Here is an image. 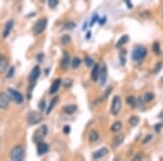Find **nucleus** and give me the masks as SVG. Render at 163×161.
I'll list each match as a JSON object with an SVG mask.
<instances>
[{
  "mask_svg": "<svg viewBox=\"0 0 163 161\" xmlns=\"http://www.w3.org/2000/svg\"><path fill=\"white\" fill-rule=\"evenodd\" d=\"M11 160L13 161H23L25 159V150L22 146H15L10 154Z\"/></svg>",
  "mask_w": 163,
  "mask_h": 161,
  "instance_id": "1",
  "label": "nucleus"
},
{
  "mask_svg": "<svg viewBox=\"0 0 163 161\" xmlns=\"http://www.w3.org/2000/svg\"><path fill=\"white\" fill-rule=\"evenodd\" d=\"M147 56V49L144 46H137L134 48V50L132 52V58L135 61H140Z\"/></svg>",
  "mask_w": 163,
  "mask_h": 161,
  "instance_id": "2",
  "label": "nucleus"
},
{
  "mask_svg": "<svg viewBox=\"0 0 163 161\" xmlns=\"http://www.w3.org/2000/svg\"><path fill=\"white\" fill-rule=\"evenodd\" d=\"M47 19H39L38 21L36 22V24L33 27V34L35 36L40 35L41 33H44V31L47 27Z\"/></svg>",
  "mask_w": 163,
  "mask_h": 161,
  "instance_id": "3",
  "label": "nucleus"
},
{
  "mask_svg": "<svg viewBox=\"0 0 163 161\" xmlns=\"http://www.w3.org/2000/svg\"><path fill=\"white\" fill-rule=\"evenodd\" d=\"M47 133H48V127H47V125H41L35 133H34L33 140H34L35 143L41 142V140L45 138V136L47 135Z\"/></svg>",
  "mask_w": 163,
  "mask_h": 161,
  "instance_id": "4",
  "label": "nucleus"
},
{
  "mask_svg": "<svg viewBox=\"0 0 163 161\" xmlns=\"http://www.w3.org/2000/svg\"><path fill=\"white\" fill-rule=\"evenodd\" d=\"M122 109V100L119 96H115L111 104V113L113 115H117Z\"/></svg>",
  "mask_w": 163,
  "mask_h": 161,
  "instance_id": "5",
  "label": "nucleus"
},
{
  "mask_svg": "<svg viewBox=\"0 0 163 161\" xmlns=\"http://www.w3.org/2000/svg\"><path fill=\"white\" fill-rule=\"evenodd\" d=\"M41 120H43L41 114L39 112H35V111L31 112L29 117H27V123H29V125H36V124L40 123Z\"/></svg>",
  "mask_w": 163,
  "mask_h": 161,
  "instance_id": "6",
  "label": "nucleus"
},
{
  "mask_svg": "<svg viewBox=\"0 0 163 161\" xmlns=\"http://www.w3.org/2000/svg\"><path fill=\"white\" fill-rule=\"evenodd\" d=\"M8 95H9V97H10L11 99H13L16 104H22V102L24 101V98L22 96V94L19 93L18 90L9 88V89H8Z\"/></svg>",
  "mask_w": 163,
  "mask_h": 161,
  "instance_id": "7",
  "label": "nucleus"
},
{
  "mask_svg": "<svg viewBox=\"0 0 163 161\" xmlns=\"http://www.w3.org/2000/svg\"><path fill=\"white\" fill-rule=\"evenodd\" d=\"M39 75H40V69H39L38 65H36L35 68L33 69L32 72H31V74H29V83H31V89L33 88V86L35 85L36 81H37V79L39 77Z\"/></svg>",
  "mask_w": 163,
  "mask_h": 161,
  "instance_id": "8",
  "label": "nucleus"
},
{
  "mask_svg": "<svg viewBox=\"0 0 163 161\" xmlns=\"http://www.w3.org/2000/svg\"><path fill=\"white\" fill-rule=\"evenodd\" d=\"M10 97L9 95L6 93H0V109L2 110H6L9 107V104H10Z\"/></svg>",
  "mask_w": 163,
  "mask_h": 161,
  "instance_id": "9",
  "label": "nucleus"
},
{
  "mask_svg": "<svg viewBox=\"0 0 163 161\" xmlns=\"http://www.w3.org/2000/svg\"><path fill=\"white\" fill-rule=\"evenodd\" d=\"M48 150H49V146H48L45 142L41 140V142L37 143V154H38L39 156H43V155L47 154Z\"/></svg>",
  "mask_w": 163,
  "mask_h": 161,
  "instance_id": "10",
  "label": "nucleus"
},
{
  "mask_svg": "<svg viewBox=\"0 0 163 161\" xmlns=\"http://www.w3.org/2000/svg\"><path fill=\"white\" fill-rule=\"evenodd\" d=\"M8 65H9L8 59L4 56L0 54V73H4V72L7 71Z\"/></svg>",
  "mask_w": 163,
  "mask_h": 161,
  "instance_id": "11",
  "label": "nucleus"
},
{
  "mask_svg": "<svg viewBox=\"0 0 163 161\" xmlns=\"http://www.w3.org/2000/svg\"><path fill=\"white\" fill-rule=\"evenodd\" d=\"M61 83H62V81H61L60 79H57L54 82L51 84V86H50V89H49V94H56L59 90V88H60L61 86Z\"/></svg>",
  "mask_w": 163,
  "mask_h": 161,
  "instance_id": "12",
  "label": "nucleus"
},
{
  "mask_svg": "<svg viewBox=\"0 0 163 161\" xmlns=\"http://www.w3.org/2000/svg\"><path fill=\"white\" fill-rule=\"evenodd\" d=\"M100 76V65L99 64H96L94 65V69L92 71V79L94 82H97L98 79Z\"/></svg>",
  "mask_w": 163,
  "mask_h": 161,
  "instance_id": "13",
  "label": "nucleus"
},
{
  "mask_svg": "<svg viewBox=\"0 0 163 161\" xmlns=\"http://www.w3.org/2000/svg\"><path fill=\"white\" fill-rule=\"evenodd\" d=\"M107 154H108V149H107V148H101V149H99L98 151H96V152L92 154V159H94V160L100 159V158L104 157Z\"/></svg>",
  "mask_w": 163,
  "mask_h": 161,
  "instance_id": "14",
  "label": "nucleus"
},
{
  "mask_svg": "<svg viewBox=\"0 0 163 161\" xmlns=\"http://www.w3.org/2000/svg\"><path fill=\"white\" fill-rule=\"evenodd\" d=\"M12 29H13V21H12V20H10V21H9L7 24H6V27H4L2 37H4V38H7L8 36H9V34L11 33V31H12Z\"/></svg>",
  "mask_w": 163,
  "mask_h": 161,
  "instance_id": "15",
  "label": "nucleus"
},
{
  "mask_svg": "<svg viewBox=\"0 0 163 161\" xmlns=\"http://www.w3.org/2000/svg\"><path fill=\"white\" fill-rule=\"evenodd\" d=\"M99 140V133L97 131H90L88 135V140L89 143H96Z\"/></svg>",
  "mask_w": 163,
  "mask_h": 161,
  "instance_id": "16",
  "label": "nucleus"
},
{
  "mask_svg": "<svg viewBox=\"0 0 163 161\" xmlns=\"http://www.w3.org/2000/svg\"><path fill=\"white\" fill-rule=\"evenodd\" d=\"M76 109H77V107L75 104H70V106H65L63 108V111L66 114H73L75 111H76Z\"/></svg>",
  "mask_w": 163,
  "mask_h": 161,
  "instance_id": "17",
  "label": "nucleus"
},
{
  "mask_svg": "<svg viewBox=\"0 0 163 161\" xmlns=\"http://www.w3.org/2000/svg\"><path fill=\"white\" fill-rule=\"evenodd\" d=\"M70 65V56L67 54H64V57L63 59H62V61H61V67H62V69H67V67Z\"/></svg>",
  "mask_w": 163,
  "mask_h": 161,
  "instance_id": "18",
  "label": "nucleus"
},
{
  "mask_svg": "<svg viewBox=\"0 0 163 161\" xmlns=\"http://www.w3.org/2000/svg\"><path fill=\"white\" fill-rule=\"evenodd\" d=\"M123 140H124V136L123 135H119L117 136L113 140V143H112V146L114 147V148H117V147H119L121 145V144L123 143Z\"/></svg>",
  "mask_w": 163,
  "mask_h": 161,
  "instance_id": "19",
  "label": "nucleus"
},
{
  "mask_svg": "<svg viewBox=\"0 0 163 161\" xmlns=\"http://www.w3.org/2000/svg\"><path fill=\"white\" fill-rule=\"evenodd\" d=\"M128 42V36L127 35H124V36H122L120 38V40L117 43V48H121L122 46H124L125 44Z\"/></svg>",
  "mask_w": 163,
  "mask_h": 161,
  "instance_id": "20",
  "label": "nucleus"
},
{
  "mask_svg": "<svg viewBox=\"0 0 163 161\" xmlns=\"http://www.w3.org/2000/svg\"><path fill=\"white\" fill-rule=\"evenodd\" d=\"M121 129H122V122L120 121H117L115 122V123H113L112 124V126H111V131L114 133H117V132H120Z\"/></svg>",
  "mask_w": 163,
  "mask_h": 161,
  "instance_id": "21",
  "label": "nucleus"
},
{
  "mask_svg": "<svg viewBox=\"0 0 163 161\" xmlns=\"http://www.w3.org/2000/svg\"><path fill=\"white\" fill-rule=\"evenodd\" d=\"M128 123H129V125H132V126L138 125L139 118L137 117V115H132L131 118H129V120H128Z\"/></svg>",
  "mask_w": 163,
  "mask_h": 161,
  "instance_id": "22",
  "label": "nucleus"
},
{
  "mask_svg": "<svg viewBox=\"0 0 163 161\" xmlns=\"http://www.w3.org/2000/svg\"><path fill=\"white\" fill-rule=\"evenodd\" d=\"M126 102H127V104L131 108H135L136 107V102H137V100L135 99V97L128 96L127 98H126Z\"/></svg>",
  "mask_w": 163,
  "mask_h": 161,
  "instance_id": "23",
  "label": "nucleus"
},
{
  "mask_svg": "<svg viewBox=\"0 0 163 161\" xmlns=\"http://www.w3.org/2000/svg\"><path fill=\"white\" fill-rule=\"evenodd\" d=\"M58 97H54L52 100H51V102H50V104H49V107H48V109H47V114H49L50 112H51V110H52L53 108H54V106L57 104V102H58Z\"/></svg>",
  "mask_w": 163,
  "mask_h": 161,
  "instance_id": "24",
  "label": "nucleus"
},
{
  "mask_svg": "<svg viewBox=\"0 0 163 161\" xmlns=\"http://www.w3.org/2000/svg\"><path fill=\"white\" fill-rule=\"evenodd\" d=\"M154 99V95L152 93H147L145 94V96H144V100L145 102H150V101H152Z\"/></svg>",
  "mask_w": 163,
  "mask_h": 161,
  "instance_id": "25",
  "label": "nucleus"
},
{
  "mask_svg": "<svg viewBox=\"0 0 163 161\" xmlns=\"http://www.w3.org/2000/svg\"><path fill=\"white\" fill-rule=\"evenodd\" d=\"M152 49H153V52H154V54H156L157 56H160V54H161V49H160V44L158 43V42H156V43L153 44Z\"/></svg>",
  "mask_w": 163,
  "mask_h": 161,
  "instance_id": "26",
  "label": "nucleus"
},
{
  "mask_svg": "<svg viewBox=\"0 0 163 161\" xmlns=\"http://www.w3.org/2000/svg\"><path fill=\"white\" fill-rule=\"evenodd\" d=\"M100 75H101V84H104L107 79V69L102 68V70H100Z\"/></svg>",
  "mask_w": 163,
  "mask_h": 161,
  "instance_id": "27",
  "label": "nucleus"
},
{
  "mask_svg": "<svg viewBox=\"0 0 163 161\" xmlns=\"http://www.w3.org/2000/svg\"><path fill=\"white\" fill-rule=\"evenodd\" d=\"M75 27H76V24L72 21L65 23V25H64V29H65V31H69V29H74Z\"/></svg>",
  "mask_w": 163,
  "mask_h": 161,
  "instance_id": "28",
  "label": "nucleus"
},
{
  "mask_svg": "<svg viewBox=\"0 0 163 161\" xmlns=\"http://www.w3.org/2000/svg\"><path fill=\"white\" fill-rule=\"evenodd\" d=\"M72 68L73 69H77L79 65H81V59H78V58H74L73 60H72Z\"/></svg>",
  "mask_w": 163,
  "mask_h": 161,
  "instance_id": "29",
  "label": "nucleus"
},
{
  "mask_svg": "<svg viewBox=\"0 0 163 161\" xmlns=\"http://www.w3.org/2000/svg\"><path fill=\"white\" fill-rule=\"evenodd\" d=\"M71 42V37L69 35H64L62 38H61V43L63 44V45H66V44H69Z\"/></svg>",
  "mask_w": 163,
  "mask_h": 161,
  "instance_id": "30",
  "label": "nucleus"
},
{
  "mask_svg": "<svg viewBox=\"0 0 163 161\" xmlns=\"http://www.w3.org/2000/svg\"><path fill=\"white\" fill-rule=\"evenodd\" d=\"M48 4H49V7L51 9H54L59 4V0H48Z\"/></svg>",
  "mask_w": 163,
  "mask_h": 161,
  "instance_id": "31",
  "label": "nucleus"
},
{
  "mask_svg": "<svg viewBox=\"0 0 163 161\" xmlns=\"http://www.w3.org/2000/svg\"><path fill=\"white\" fill-rule=\"evenodd\" d=\"M85 64L87 65V67H92V65L95 64V62H94V60H92L90 57H86L85 58Z\"/></svg>",
  "mask_w": 163,
  "mask_h": 161,
  "instance_id": "32",
  "label": "nucleus"
},
{
  "mask_svg": "<svg viewBox=\"0 0 163 161\" xmlns=\"http://www.w3.org/2000/svg\"><path fill=\"white\" fill-rule=\"evenodd\" d=\"M38 108H39V110H40V111L46 110V101L44 100V99H43V100H40V101H39Z\"/></svg>",
  "mask_w": 163,
  "mask_h": 161,
  "instance_id": "33",
  "label": "nucleus"
},
{
  "mask_svg": "<svg viewBox=\"0 0 163 161\" xmlns=\"http://www.w3.org/2000/svg\"><path fill=\"white\" fill-rule=\"evenodd\" d=\"M162 62H159V63H157V65L154 67V69H153V73H158V72L161 70V68H162Z\"/></svg>",
  "mask_w": 163,
  "mask_h": 161,
  "instance_id": "34",
  "label": "nucleus"
},
{
  "mask_svg": "<svg viewBox=\"0 0 163 161\" xmlns=\"http://www.w3.org/2000/svg\"><path fill=\"white\" fill-rule=\"evenodd\" d=\"M14 67H11L10 70H9V72L7 73V77L8 79H10V77H12L13 76V74H14Z\"/></svg>",
  "mask_w": 163,
  "mask_h": 161,
  "instance_id": "35",
  "label": "nucleus"
},
{
  "mask_svg": "<svg viewBox=\"0 0 163 161\" xmlns=\"http://www.w3.org/2000/svg\"><path fill=\"white\" fill-rule=\"evenodd\" d=\"M70 132H71V127H70V125H65L63 127V133L64 134H70Z\"/></svg>",
  "mask_w": 163,
  "mask_h": 161,
  "instance_id": "36",
  "label": "nucleus"
},
{
  "mask_svg": "<svg viewBox=\"0 0 163 161\" xmlns=\"http://www.w3.org/2000/svg\"><path fill=\"white\" fill-rule=\"evenodd\" d=\"M151 138H152V135L146 136V138H145L144 140H142V144H147L148 142H150V140H151Z\"/></svg>",
  "mask_w": 163,
  "mask_h": 161,
  "instance_id": "37",
  "label": "nucleus"
},
{
  "mask_svg": "<svg viewBox=\"0 0 163 161\" xmlns=\"http://www.w3.org/2000/svg\"><path fill=\"white\" fill-rule=\"evenodd\" d=\"M71 85H72V79H66V81H65V83H64V87H65V88L70 87Z\"/></svg>",
  "mask_w": 163,
  "mask_h": 161,
  "instance_id": "38",
  "label": "nucleus"
},
{
  "mask_svg": "<svg viewBox=\"0 0 163 161\" xmlns=\"http://www.w3.org/2000/svg\"><path fill=\"white\" fill-rule=\"evenodd\" d=\"M142 152H138L134 157V160H142Z\"/></svg>",
  "mask_w": 163,
  "mask_h": 161,
  "instance_id": "39",
  "label": "nucleus"
},
{
  "mask_svg": "<svg viewBox=\"0 0 163 161\" xmlns=\"http://www.w3.org/2000/svg\"><path fill=\"white\" fill-rule=\"evenodd\" d=\"M98 21V15H94V18H92V24H94L95 22Z\"/></svg>",
  "mask_w": 163,
  "mask_h": 161,
  "instance_id": "40",
  "label": "nucleus"
},
{
  "mask_svg": "<svg viewBox=\"0 0 163 161\" xmlns=\"http://www.w3.org/2000/svg\"><path fill=\"white\" fill-rule=\"evenodd\" d=\"M124 1L126 2V4H127V7H128V8H132V7H133V6H132V4L129 2V0H124Z\"/></svg>",
  "mask_w": 163,
  "mask_h": 161,
  "instance_id": "41",
  "label": "nucleus"
},
{
  "mask_svg": "<svg viewBox=\"0 0 163 161\" xmlns=\"http://www.w3.org/2000/svg\"><path fill=\"white\" fill-rule=\"evenodd\" d=\"M103 23H106V18H103L100 20V24H103Z\"/></svg>",
  "mask_w": 163,
  "mask_h": 161,
  "instance_id": "42",
  "label": "nucleus"
},
{
  "mask_svg": "<svg viewBox=\"0 0 163 161\" xmlns=\"http://www.w3.org/2000/svg\"><path fill=\"white\" fill-rule=\"evenodd\" d=\"M38 56H39V57H38V60L40 61L41 59H43V54H38Z\"/></svg>",
  "mask_w": 163,
  "mask_h": 161,
  "instance_id": "43",
  "label": "nucleus"
},
{
  "mask_svg": "<svg viewBox=\"0 0 163 161\" xmlns=\"http://www.w3.org/2000/svg\"><path fill=\"white\" fill-rule=\"evenodd\" d=\"M41 1H45V0H41Z\"/></svg>",
  "mask_w": 163,
  "mask_h": 161,
  "instance_id": "44",
  "label": "nucleus"
}]
</instances>
